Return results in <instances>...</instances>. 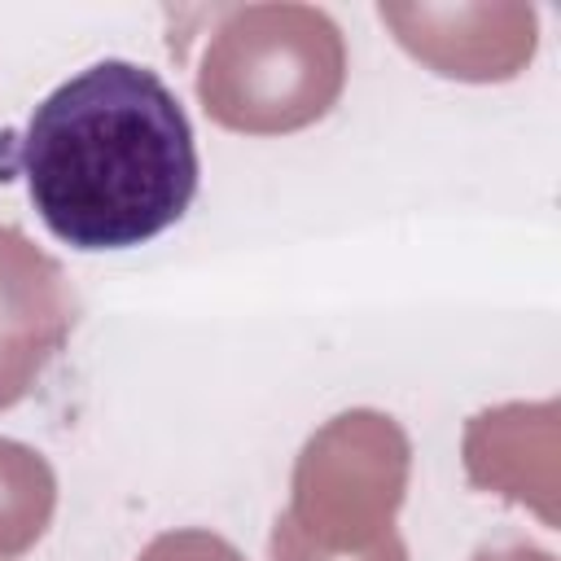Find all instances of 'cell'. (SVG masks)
<instances>
[{
    "instance_id": "cell-1",
    "label": "cell",
    "mask_w": 561,
    "mask_h": 561,
    "mask_svg": "<svg viewBox=\"0 0 561 561\" xmlns=\"http://www.w3.org/2000/svg\"><path fill=\"white\" fill-rule=\"evenodd\" d=\"M13 162L44 228L70 250H131L197 197V140L158 70L105 57L57 83L26 118Z\"/></svg>"
}]
</instances>
